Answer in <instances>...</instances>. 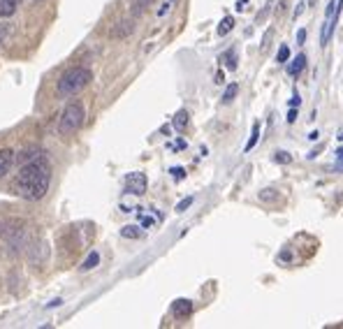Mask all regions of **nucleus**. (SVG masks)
<instances>
[{"mask_svg": "<svg viewBox=\"0 0 343 329\" xmlns=\"http://www.w3.org/2000/svg\"><path fill=\"white\" fill-rule=\"evenodd\" d=\"M246 3H248V0H239V7H237V10L243 12V10H246Z\"/></svg>", "mask_w": 343, "mask_h": 329, "instance_id": "nucleus-26", "label": "nucleus"}, {"mask_svg": "<svg viewBox=\"0 0 343 329\" xmlns=\"http://www.w3.org/2000/svg\"><path fill=\"white\" fill-rule=\"evenodd\" d=\"M51 183V165L44 156H37L33 160L23 162V167L19 169V176L14 181V190L19 197L28 199V202H37L49 193Z\"/></svg>", "mask_w": 343, "mask_h": 329, "instance_id": "nucleus-1", "label": "nucleus"}, {"mask_svg": "<svg viewBox=\"0 0 343 329\" xmlns=\"http://www.w3.org/2000/svg\"><path fill=\"white\" fill-rule=\"evenodd\" d=\"M121 237H126V239H139L141 237V230L137 227V225H126V227H121Z\"/></svg>", "mask_w": 343, "mask_h": 329, "instance_id": "nucleus-13", "label": "nucleus"}, {"mask_svg": "<svg viewBox=\"0 0 343 329\" xmlns=\"http://www.w3.org/2000/svg\"><path fill=\"white\" fill-rule=\"evenodd\" d=\"M21 0H0V16H12Z\"/></svg>", "mask_w": 343, "mask_h": 329, "instance_id": "nucleus-9", "label": "nucleus"}, {"mask_svg": "<svg viewBox=\"0 0 343 329\" xmlns=\"http://www.w3.org/2000/svg\"><path fill=\"white\" fill-rule=\"evenodd\" d=\"M237 93H239V86H237V84H230V86H227V91L223 93V102H225V105H230V102L237 97Z\"/></svg>", "mask_w": 343, "mask_h": 329, "instance_id": "nucleus-14", "label": "nucleus"}, {"mask_svg": "<svg viewBox=\"0 0 343 329\" xmlns=\"http://www.w3.org/2000/svg\"><path fill=\"white\" fill-rule=\"evenodd\" d=\"M172 3H174V0H167L165 5H162V7H160V10H158V16H165V14H167V12H169V10H172Z\"/></svg>", "mask_w": 343, "mask_h": 329, "instance_id": "nucleus-22", "label": "nucleus"}, {"mask_svg": "<svg viewBox=\"0 0 343 329\" xmlns=\"http://www.w3.org/2000/svg\"><path fill=\"white\" fill-rule=\"evenodd\" d=\"M172 313L177 315V318H188L192 313V301L188 299H177L174 304H172Z\"/></svg>", "mask_w": 343, "mask_h": 329, "instance_id": "nucleus-6", "label": "nucleus"}, {"mask_svg": "<svg viewBox=\"0 0 343 329\" xmlns=\"http://www.w3.org/2000/svg\"><path fill=\"white\" fill-rule=\"evenodd\" d=\"M146 174H141V172H130L126 176V193L128 195H144L146 193Z\"/></svg>", "mask_w": 343, "mask_h": 329, "instance_id": "nucleus-4", "label": "nucleus"}, {"mask_svg": "<svg viewBox=\"0 0 343 329\" xmlns=\"http://www.w3.org/2000/svg\"><path fill=\"white\" fill-rule=\"evenodd\" d=\"M84 118H86L84 107H81L79 102H70V105L63 109V114H61V121H58V132H61L63 137L75 135V132L84 125Z\"/></svg>", "mask_w": 343, "mask_h": 329, "instance_id": "nucleus-3", "label": "nucleus"}, {"mask_svg": "<svg viewBox=\"0 0 343 329\" xmlns=\"http://www.w3.org/2000/svg\"><path fill=\"white\" fill-rule=\"evenodd\" d=\"M299 102H302V100H299V95L295 93V95H292V100H290V107H299Z\"/></svg>", "mask_w": 343, "mask_h": 329, "instance_id": "nucleus-24", "label": "nucleus"}, {"mask_svg": "<svg viewBox=\"0 0 343 329\" xmlns=\"http://www.w3.org/2000/svg\"><path fill=\"white\" fill-rule=\"evenodd\" d=\"M336 156H338V160L343 162V148H338V151H336Z\"/></svg>", "mask_w": 343, "mask_h": 329, "instance_id": "nucleus-27", "label": "nucleus"}, {"mask_svg": "<svg viewBox=\"0 0 343 329\" xmlns=\"http://www.w3.org/2000/svg\"><path fill=\"white\" fill-rule=\"evenodd\" d=\"M232 28H234V19H232V16H225V19L220 21V26H218V31H216L218 37H225L227 33L232 31Z\"/></svg>", "mask_w": 343, "mask_h": 329, "instance_id": "nucleus-12", "label": "nucleus"}, {"mask_svg": "<svg viewBox=\"0 0 343 329\" xmlns=\"http://www.w3.org/2000/svg\"><path fill=\"white\" fill-rule=\"evenodd\" d=\"M257 137H260V125H257V123H255V125H253V135H251V139H248V142H246V146H243V151H251V148H255V144H257Z\"/></svg>", "mask_w": 343, "mask_h": 329, "instance_id": "nucleus-15", "label": "nucleus"}, {"mask_svg": "<svg viewBox=\"0 0 343 329\" xmlns=\"http://www.w3.org/2000/svg\"><path fill=\"white\" fill-rule=\"evenodd\" d=\"M186 125H188V112L186 109H179V112L174 114V128L181 132V130H186Z\"/></svg>", "mask_w": 343, "mask_h": 329, "instance_id": "nucleus-11", "label": "nucleus"}, {"mask_svg": "<svg viewBox=\"0 0 343 329\" xmlns=\"http://www.w3.org/2000/svg\"><path fill=\"white\" fill-rule=\"evenodd\" d=\"M97 262H100V253H88V258L81 262V271H91V269H95L97 267Z\"/></svg>", "mask_w": 343, "mask_h": 329, "instance_id": "nucleus-10", "label": "nucleus"}, {"mask_svg": "<svg viewBox=\"0 0 343 329\" xmlns=\"http://www.w3.org/2000/svg\"><path fill=\"white\" fill-rule=\"evenodd\" d=\"M306 67V56L304 54H299V56H295V61L288 65V74L290 77H299V72Z\"/></svg>", "mask_w": 343, "mask_h": 329, "instance_id": "nucleus-7", "label": "nucleus"}, {"mask_svg": "<svg viewBox=\"0 0 343 329\" xmlns=\"http://www.w3.org/2000/svg\"><path fill=\"white\" fill-rule=\"evenodd\" d=\"M132 31H135L132 21H121V23H116V28H111V37H126Z\"/></svg>", "mask_w": 343, "mask_h": 329, "instance_id": "nucleus-8", "label": "nucleus"}, {"mask_svg": "<svg viewBox=\"0 0 343 329\" xmlns=\"http://www.w3.org/2000/svg\"><path fill=\"white\" fill-rule=\"evenodd\" d=\"M292 160V156L290 153H285V151H278L276 153V162H290Z\"/></svg>", "mask_w": 343, "mask_h": 329, "instance_id": "nucleus-21", "label": "nucleus"}, {"mask_svg": "<svg viewBox=\"0 0 343 329\" xmlns=\"http://www.w3.org/2000/svg\"><path fill=\"white\" fill-rule=\"evenodd\" d=\"M338 139H341V142H343V132H338Z\"/></svg>", "mask_w": 343, "mask_h": 329, "instance_id": "nucleus-28", "label": "nucleus"}, {"mask_svg": "<svg viewBox=\"0 0 343 329\" xmlns=\"http://www.w3.org/2000/svg\"><path fill=\"white\" fill-rule=\"evenodd\" d=\"M192 202H195V197H186V199H181V202L177 204V211H179V213H183V211H186L188 207H190Z\"/></svg>", "mask_w": 343, "mask_h": 329, "instance_id": "nucleus-19", "label": "nucleus"}, {"mask_svg": "<svg viewBox=\"0 0 343 329\" xmlns=\"http://www.w3.org/2000/svg\"><path fill=\"white\" fill-rule=\"evenodd\" d=\"M169 174L174 176V181H181V179L186 176V169H183V167H172V169H169Z\"/></svg>", "mask_w": 343, "mask_h": 329, "instance_id": "nucleus-20", "label": "nucleus"}, {"mask_svg": "<svg viewBox=\"0 0 343 329\" xmlns=\"http://www.w3.org/2000/svg\"><path fill=\"white\" fill-rule=\"evenodd\" d=\"M93 81V72L88 70V67H72V70H67L65 74L58 79V95L67 97V95H75V93H79L81 88H86L88 84Z\"/></svg>", "mask_w": 343, "mask_h": 329, "instance_id": "nucleus-2", "label": "nucleus"}, {"mask_svg": "<svg viewBox=\"0 0 343 329\" xmlns=\"http://www.w3.org/2000/svg\"><path fill=\"white\" fill-rule=\"evenodd\" d=\"M151 3H153V0H135V3H132V14L139 16L141 12H144L149 5H151Z\"/></svg>", "mask_w": 343, "mask_h": 329, "instance_id": "nucleus-16", "label": "nucleus"}, {"mask_svg": "<svg viewBox=\"0 0 343 329\" xmlns=\"http://www.w3.org/2000/svg\"><path fill=\"white\" fill-rule=\"evenodd\" d=\"M223 61H225V67L234 70V67H237V54H234V51H227L225 56H223Z\"/></svg>", "mask_w": 343, "mask_h": 329, "instance_id": "nucleus-17", "label": "nucleus"}, {"mask_svg": "<svg viewBox=\"0 0 343 329\" xmlns=\"http://www.w3.org/2000/svg\"><path fill=\"white\" fill-rule=\"evenodd\" d=\"M290 58V49H288V44H281V49H278V54H276V61L278 63H285Z\"/></svg>", "mask_w": 343, "mask_h": 329, "instance_id": "nucleus-18", "label": "nucleus"}, {"mask_svg": "<svg viewBox=\"0 0 343 329\" xmlns=\"http://www.w3.org/2000/svg\"><path fill=\"white\" fill-rule=\"evenodd\" d=\"M295 121H297V107H292L288 112V123H295Z\"/></svg>", "mask_w": 343, "mask_h": 329, "instance_id": "nucleus-23", "label": "nucleus"}, {"mask_svg": "<svg viewBox=\"0 0 343 329\" xmlns=\"http://www.w3.org/2000/svg\"><path fill=\"white\" fill-rule=\"evenodd\" d=\"M304 40H306V31H299V33H297V42H299V44H302Z\"/></svg>", "mask_w": 343, "mask_h": 329, "instance_id": "nucleus-25", "label": "nucleus"}, {"mask_svg": "<svg viewBox=\"0 0 343 329\" xmlns=\"http://www.w3.org/2000/svg\"><path fill=\"white\" fill-rule=\"evenodd\" d=\"M12 162H14V151L12 148H0V179L12 169Z\"/></svg>", "mask_w": 343, "mask_h": 329, "instance_id": "nucleus-5", "label": "nucleus"}]
</instances>
